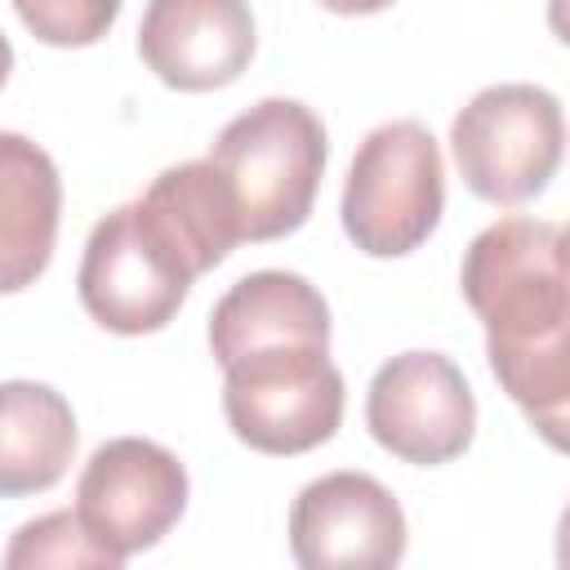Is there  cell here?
Wrapping results in <instances>:
<instances>
[{"mask_svg":"<svg viewBox=\"0 0 570 570\" xmlns=\"http://www.w3.org/2000/svg\"><path fill=\"white\" fill-rule=\"evenodd\" d=\"M459 289L485 325V356L525 423L566 450L570 428V276L566 227L512 214L476 232Z\"/></svg>","mask_w":570,"mask_h":570,"instance_id":"cell-1","label":"cell"},{"mask_svg":"<svg viewBox=\"0 0 570 570\" xmlns=\"http://www.w3.org/2000/svg\"><path fill=\"white\" fill-rule=\"evenodd\" d=\"M325 125L298 98H263L232 116L209 142V165L223 174L240 240H281L294 236L325 178Z\"/></svg>","mask_w":570,"mask_h":570,"instance_id":"cell-2","label":"cell"},{"mask_svg":"<svg viewBox=\"0 0 570 570\" xmlns=\"http://www.w3.org/2000/svg\"><path fill=\"white\" fill-rule=\"evenodd\" d=\"M196 276H205L196 249L147 196H138L94 223L76 294L102 330L138 338L178 316Z\"/></svg>","mask_w":570,"mask_h":570,"instance_id":"cell-3","label":"cell"},{"mask_svg":"<svg viewBox=\"0 0 570 570\" xmlns=\"http://www.w3.org/2000/svg\"><path fill=\"white\" fill-rule=\"evenodd\" d=\"M343 232L370 258L414 254L445 214L441 147L419 120H387L365 134L343 183Z\"/></svg>","mask_w":570,"mask_h":570,"instance_id":"cell-4","label":"cell"},{"mask_svg":"<svg viewBox=\"0 0 570 570\" xmlns=\"http://www.w3.org/2000/svg\"><path fill=\"white\" fill-rule=\"evenodd\" d=\"M450 151L472 196L525 205L548 191L566 156V116L552 89L530 80L485 85L450 125Z\"/></svg>","mask_w":570,"mask_h":570,"instance_id":"cell-5","label":"cell"},{"mask_svg":"<svg viewBox=\"0 0 570 570\" xmlns=\"http://www.w3.org/2000/svg\"><path fill=\"white\" fill-rule=\"evenodd\" d=\"M343 374L330 347L281 343L223 365V414L240 445L258 454H307L343 423Z\"/></svg>","mask_w":570,"mask_h":570,"instance_id":"cell-6","label":"cell"},{"mask_svg":"<svg viewBox=\"0 0 570 570\" xmlns=\"http://www.w3.org/2000/svg\"><path fill=\"white\" fill-rule=\"evenodd\" d=\"M187 468L147 436L102 441L76 481V517L120 561L156 548L187 512Z\"/></svg>","mask_w":570,"mask_h":570,"instance_id":"cell-7","label":"cell"},{"mask_svg":"<svg viewBox=\"0 0 570 570\" xmlns=\"http://www.w3.org/2000/svg\"><path fill=\"white\" fill-rule=\"evenodd\" d=\"M365 428L392 459L441 468L472 445L476 396L445 352H401L370 379Z\"/></svg>","mask_w":570,"mask_h":570,"instance_id":"cell-8","label":"cell"},{"mask_svg":"<svg viewBox=\"0 0 570 570\" xmlns=\"http://www.w3.org/2000/svg\"><path fill=\"white\" fill-rule=\"evenodd\" d=\"M405 543V512L370 472H325L289 503V557L303 570H387Z\"/></svg>","mask_w":570,"mask_h":570,"instance_id":"cell-9","label":"cell"},{"mask_svg":"<svg viewBox=\"0 0 570 570\" xmlns=\"http://www.w3.org/2000/svg\"><path fill=\"white\" fill-rule=\"evenodd\" d=\"M258 27L249 0H147L138 58L178 94H209L254 62Z\"/></svg>","mask_w":570,"mask_h":570,"instance_id":"cell-10","label":"cell"},{"mask_svg":"<svg viewBox=\"0 0 570 570\" xmlns=\"http://www.w3.org/2000/svg\"><path fill=\"white\" fill-rule=\"evenodd\" d=\"M281 343L330 347V303L321 289L281 267L240 276L209 312V352L218 365Z\"/></svg>","mask_w":570,"mask_h":570,"instance_id":"cell-11","label":"cell"},{"mask_svg":"<svg viewBox=\"0 0 570 570\" xmlns=\"http://www.w3.org/2000/svg\"><path fill=\"white\" fill-rule=\"evenodd\" d=\"M62 178L27 134L0 129V294L36 285L58 245Z\"/></svg>","mask_w":570,"mask_h":570,"instance_id":"cell-12","label":"cell"},{"mask_svg":"<svg viewBox=\"0 0 570 570\" xmlns=\"http://www.w3.org/2000/svg\"><path fill=\"white\" fill-rule=\"evenodd\" d=\"M80 428L71 401L36 379L0 383V499L53 490L76 454Z\"/></svg>","mask_w":570,"mask_h":570,"instance_id":"cell-13","label":"cell"},{"mask_svg":"<svg viewBox=\"0 0 570 570\" xmlns=\"http://www.w3.org/2000/svg\"><path fill=\"white\" fill-rule=\"evenodd\" d=\"M4 566L9 570H36V566H71V570H120L125 561L111 557L76 517V508H58L45 512L27 525H18V534L4 548Z\"/></svg>","mask_w":570,"mask_h":570,"instance_id":"cell-14","label":"cell"},{"mask_svg":"<svg viewBox=\"0 0 570 570\" xmlns=\"http://www.w3.org/2000/svg\"><path fill=\"white\" fill-rule=\"evenodd\" d=\"M120 4L125 0H13V13L40 45L89 49L116 27Z\"/></svg>","mask_w":570,"mask_h":570,"instance_id":"cell-15","label":"cell"},{"mask_svg":"<svg viewBox=\"0 0 570 570\" xmlns=\"http://www.w3.org/2000/svg\"><path fill=\"white\" fill-rule=\"evenodd\" d=\"M321 9H330V13H343V18H365V13H383V9H392L396 0H316Z\"/></svg>","mask_w":570,"mask_h":570,"instance_id":"cell-16","label":"cell"},{"mask_svg":"<svg viewBox=\"0 0 570 570\" xmlns=\"http://www.w3.org/2000/svg\"><path fill=\"white\" fill-rule=\"evenodd\" d=\"M9 71H13V45H9V36L0 31V89H4V80H9Z\"/></svg>","mask_w":570,"mask_h":570,"instance_id":"cell-17","label":"cell"}]
</instances>
